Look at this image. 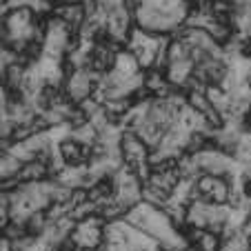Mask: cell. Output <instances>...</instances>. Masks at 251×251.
Listing matches in <instances>:
<instances>
[{
	"label": "cell",
	"instance_id": "6da1fadb",
	"mask_svg": "<svg viewBox=\"0 0 251 251\" xmlns=\"http://www.w3.org/2000/svg\"><path fill=\"white\" fill-rule=\"evenodd\" d=\"M194 156H196V160H198V167L202 174L225 176V178H231V176L240 174V165L236 162V158L220 151V149H216V147H207V149H202V151L194 153Z\"/></svg>",
	"mask_w": 251,
	"mask_h": 251
},
{
	"label": "cell",
	"instance_id": "7a4b0ae2",
	"mask_svg": "<svg viewBox=\"0 0 251 251\" xmlns=\"http://www.w3.org/2000/svg\"><path fill=\"white\" fill-rule=\"evenodd\" d=\"M233 178H236V176L225 178V176L202 174L200 178H196V194H198V200H207V202H213V204H229L231 189H233Z\"/></svg>",
	"mask_w": 251,
	"mask_h": 251
},
{
	"label": "cell",
	"instance_id": "3957f363",
	"mask_svg": "<svg viewBox=\"0 0 251 251\" xmlns=\"http://www.w3.org/2000/svg\"><path fill=\"white\" fill-rule=\"evenodd\" d=\"M149 153H151V149H149L136 133L123 131V138H120V156H123L125 165L138 167V165H142V162H149Z\"/></svg>",
	"mask_w": 251,
	"mask_h": 251
},
{
	"label": "cell",
	"instance_id": "277c9868",
	"mask_svg": "<svg viewBox=\"0 0 251 251\" xmlns=\"http://www.w3.org/2000/svg\"><path fill=\"white\" fill-rule=\"evenodd\" d=\"M94 89H96V85H94V80H91L89 69H78L65 85V91H67V96H69V100L76 104L82 102V100H87V98H91V96H94Z\"/></svg>",
	"mask_w": 251,
	"mask_h": 251
},
{
	"label": "cell",
	"instance_id": "5b68a950",
	"mask_svg": "<svg viewBox=\"0 0 251 251\" xmlns=\"http://www.w3.org/2000/svg\"><path fill=\"white\" fill-rule=\"evenodd\" d=\"M53 16L60 18L62 23H65L67 27H71L74 31H80L85 20L89 18L82 2H58L56 9H53Z\"/></svg>",
	"mask_w": 251,
	"mask_h": 251
},
{
	"label": "cell",
	"instance_id": "8992f818",
	"mask_svg": "<svg viewBox=\"0 0 251 251\" xmlns=\"http://www.w3.org/2000/svg\"><path fill=\"white\" fill-rule=\"evenodd\" d=\"M209 204L207 200H194L187 207V227L189 229H207L209 227Z\"/></svg>",
	"mask_w": 251,
	"mask_h": 251
},
{
	"label": "cell",
	"instance_id": "52a82bcc",
	"mask_svg": "<svg viewBox=\"0 0 251 251\" xmlns=\"http://www.w3.org/2000/svg\"><path fill=\"white\" fill-rule=\"evenodd\" d=\"M18 178L20 182H45L49 180V169L40 160H29V162H23V167L18 171Z\"/></svg>",
	"mask_w": 251,
	"mask_h": 251
},
{
	"label": "cell",
	"instance_id": "ba28073f",
	"mask_svg": "<svg viewBox=\"0 0 251 251\" xmlns=\"http://www.w3.org/2000/svg\"><path fill=\"white\" fill-rule=\"evenodd\" d=\"M240 178L242 180H251V162L245 167H240Z\"/></svg>",
	"mask_w": 251,
	"mask_h": 251
},
{
	"label": "cell",
	"instance_id": "9c48e42d",
	"mask_svg": "<svg viewBox=\"0 0 251 251\" xmlns=\"http://www.w3.org/2000/svg\"><path fill=\"white\" fill-rule=\"evenodd\" d=\"M242 191H245V196L251 200V180H242Z\"/></svg>",
	"mask_w": 251,
	"mask_h": 251
},
{
	"label": "cell",
	"instance_id": "30bf717a",
	"mask_svg": "<svg viewBox=\"0 0 251 251\" xmlns=\"http://www.w3.org/2000/svg\"><path fill=\"white\" fill-rule=\"evenodd\" d=\"M53 2H58V0H53Z\"/></svg>",
	"mask_w": 251,
	"mask_h": 251
}]
</instances>
